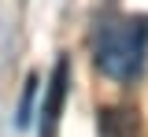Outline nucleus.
I'll use <instances>...</instances> for the list:
<instances>
[{
    "mask_svg": "<svg viewBox=\"0 0 148 137\" xmlns=\"http://www.w3.org/2000/svg\"><path fill=\"white\" fill-rule=\"evenodd\" d=\"M96 67L119 85H130L145 71L148 56V15H108L96 26Z\"/></svg>",
    "mask_w": 148,
    "mask_h": 137,
    "instance_id": "nucleus-1",
    "label": "nucleus"
},
{
    "mask_svg": "<svg viewBox=\"0 0 148 137\" xmlns=\"http://www.w3.org/2000/svg\"><path fill=\"white\" fill-rule=\"evenodd\" d=\"M67 89H71V59L59 56L56 71L48 78V93H45V130L41 137H59V119H63V104H67Z\"/></svg>",
    "mask_w": 148,
    "mask_h": 137,
    "instance_id": "nucleus-2",
    "label": "nucleus"
},
{
    "mask_svg": "<svg viewBox=\"0 0 148 137\" xmlns=\"http://www.w3.org/2000/svg\"><path fill=\"white\" fill-rule=\"evenodd\" d=\"M100 137H141L130 108H100Z\"/></svg>",
    "mask_w": 148,
    "mask_h": 137,
    "instance_id": "nucleus-3",
    "label": "nucleus"
},
{
    "mask_svg": "<svg viewBox=\"0 0 148 137\" xmlns=\"http://www.w3.org/2000/svg\"><path fill=\"white\" fill-rule=\"evenodd\" d=\"M37 85H41V82H37V74H30V78H26V85H22V100H18V115H15V122L22 126V130H26V126H30V119H34V97H37Z\"/></svg>",
    "mask_w": 148,
    "mask_h": 137,
    "instance_id": "nucleus-4",
    "label": "nucleus"
}]
</instances>
